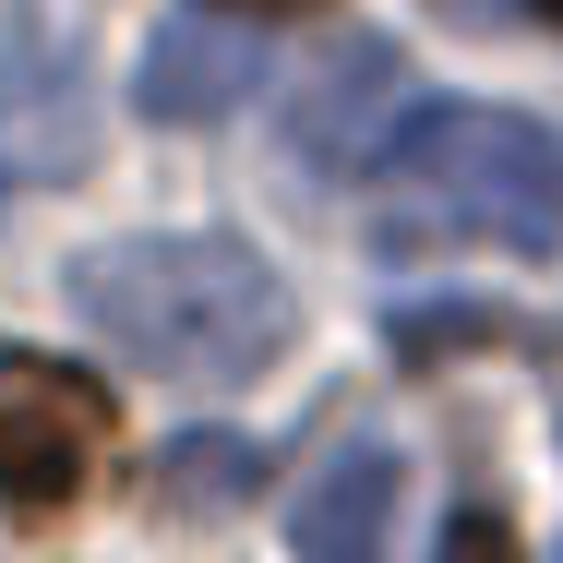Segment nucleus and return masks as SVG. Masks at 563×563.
<instances>
[{
  "mask_svg": "<svg viewBox=\"0 0 563 563\" xmlns=\"http://www.w3.org/2000/svg\"><path fill=\"white\" fill-rule=\"evenodd\" d=\"M73 312L120 360L168 372V384H252L276 347L300 336L288 276L252 240H228V228H132V240H97L73 264Z\"/></svg>",
  "mask_w": 563,
  "mask_h": 563,
  "instance_id": "nucleus-1",
  "label": "nucleus"
},
{
  "mask_svg": "<svg viewBox=\"0 0 563 563\" xmlns=\"http://www.w3.org/2000/svg\"><path fill=\"white\" fill-rule=\"evenodd\" d=\"M384 240L455 252H563V144L516 109H420L372 144Z\"/></svg>",
  "mask_w": 563,
  "mask_h": 563,
  "instance_id": "nucleus-2",
  "label": "nucleus"
},
{
  "mask_svg": "<svg viewBox=\"0 0 563 563\" xmlns=\"http://www.w3.org/2000/svg\"><path fill=\"white\" fill-rule=\"evenodd\" d=\"M109 432H120V408H109L97 372L36 360V347L0 360V504H12L24 528L60 516V504H85V479H97Z\"/></svg>",
  "mask_w": 563,
  "mask_h": 563,
  "instance_id": "nucleus-3",
  "label": "nucleus"
},
{
  "mask_svg": "<svg viewBox=\"0 0 563 563\" xmlns=\"http://www.w3.org/2000/svg\"><path fill=\"white\" fill-rule=\"evenodd\" d=\"M264 85V48L228 24V12H180L144 36V73H132V109L144 120H228Z\"/></svg>",
  "mask_w": 563,
  "mask_h": 563,
  "instance_id": "nucleus-4",
  "label": "nucleus"
},
{
  "mask_svg": "<svg viewBox=\"0 0 563 563\" xmlns=\"http://www.w3.org/2000/svg\"><path fill=\"white\" fill-rule=\"evenodd\" d=\"M396 455L384 444H347L312 492H300V516H288V540H300V563H384V528H396Z\"/></svg>",
  "mask_w": 563,
  "mask_h": 563,
  "instance_id": "nucleus-5",
  "label": "nucleus"
},
{
  "mask_svg": "<svg viewBox=\"0 0 563 563\" xmlns=\"http://www.w3.org/2000/svg\"><path fill=\"white\" fill-rule=\"evenodd\" d=\"M396 85H408V60H396L384 36H347L336 60L300 85V109H288V144H300L312 168H347V156H360V132L396 109Z\"/></svg>",
  "mask_w": 563,
  "mask_h": 563,
  "instance_id": "nucleus-6",
  "label": "nucleus"
},
{
  "mask_svg": "<svg viewBox=\"0 0 563 563\" xmlns=\"http://www.w3.org/2000/svg\"><path fill=\"white\" fill-rule=\"evenodd\" d=\"M252 467H264V455L240 444V432H192V444H168V467H156V504H168V516H192V504H240Z\"/></svg>",
  "mask_w": 563,
  "mask_h": 563,
  "instance_id": "nucleus-7",
  "label": "nucleus"
},
{
  "mask_svg": "<svg viewBox=\"0 0 563 563\" xmlns=\"http://www.w3.org/2000/svg\"><path fill=\"white\" fill-rule=\"evenodd\" d=\"M444 563H516V528H504V504H455Z\"/></svg>",
  "mask_w": 563,
  "mask_h": 563,
  "instance_id": "nucleus-8",
  "label": "nucleus"
},
{
  "mask_svg": "<svg viewBox=\"0 0 563 563\" xmlns=\"http://www.w3.org/2000/svg\"><path fill=\"white\" fill-rule=\"evenodd\" d=\"M444 24H516V0H432Z\"/></svg>",
  "mask_w": 563,
  "mask_h": 563,
  "instance_id": "nucleus-9",
  "label": "nucleus"
},
{
  "mask_svg": "<svg viewBox=\"0 0 563 563\" xmlns=\"http://www.w3.org/2000/svg\"><path fill=\"white\" fill-rule=\"evenodd\" d=\"M217 12H252L264 24V12H324V0H217Z\"/></svg>",
  "mask_w": 563,
  "mask_h": 563,
  "instance_id": "nucleus-10",
  "label": "nucleus"
},
{
  "mask_svg": "<svg viewBox=\"0 0 563 563\" xmlns=\"http://www.w3.org/2000/svg\"><path fill=\"white\" fill-rule=\"evenodd\" d=\"M552 12H563V0H552Z\"/></svg>",
  "mask_w": 563,
  "mask_h": 563,
  "instance_id": "nucleus-11",
  "label": "nucleus"
}]
</instances>
